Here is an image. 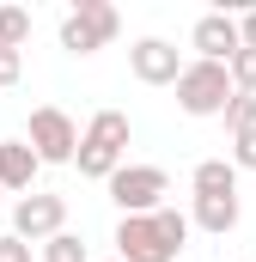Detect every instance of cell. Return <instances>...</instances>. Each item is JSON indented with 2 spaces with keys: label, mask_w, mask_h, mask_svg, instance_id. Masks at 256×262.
<instances>
[{
  "label": "cell",
  "mask_w": 256,
  "mask_h": 262,
  "mask_svg": "<svg viewBox=\"0 0 256 262\" xmlns=\"http://www.w3.org/2000/svg\"><path fill=\"white\" fill-rule=\"evenodd\" d=\"M232 98H238V85H232V67L226 61H201V55H195V61L183 67V79H177L183 116H226Z\"/></svg>",
  "instance_id": "cell-1"
},
{
  "label": "cell",
  "mask_w": 256,
  "mask_h": 262,
  "mask_svg": "<svg viewBox=\"0 0 256 262\" xmlns=\"http://www.w3.org/2000/svg\"><path fill=\"white\" fill-rule=\"evenodd\" d=\"M116 31H122V12L110 0H79L61 18V49L67 55H98L104 43H116Z\"/></svg>",
  "instance_id": "cell-2"
},
{
  "label": "cell",
  "mask_w": 256,
  "mask_h": 262,
  "mask_svg": "<svg viewBox=\"0 0 256 262\" xmlns=\"http://www.w3.org/2000/svg\"><path fill=\"white\" fill-rule=\"evenodd\" d=\"M79 140H86V134L73 128L67 110H55V104L31 110V152H37L43 165H73V159H79Z\"/></svg>",
  "instance_id": "cell-3"
},
{
  "label": "cell",
  "mask_w": 256,
  "mask_h": 262,
  "mask_svg": "<svg viewBox=\"0 0 256 262\" xmlns=\"http://www.w3.org/2000/svg\"><path fill=\"white\" fill-rule=\"evenodd\" d=\"M165 189H171V177L159 171V165H122L116 177H110V201L128 213H159L165 207Z\"/></svg>",
  "instance_id": "cell-4"
},
{
  "label": "cell",
  "mask_w": 256,
  "mask_h": 262,
  "mask_svg": "<svg viewBox=\"0 0 256 262\" xmlns=\"http://www.w3.org/2000/svg\"><path fill=\"white\" fill-rule=\"evenodd\" d=\"M116 262H177V244L159 232L153 213H128L116 226Z\"/></svg>",
  "instance_id": "cell-5"
},
{
  "label": "cell",
  "mask_w": 256,
  "mask_h": 262,
  "mask_svg": "<svg viewBox=\"0 0 256 262\" xmlns=\"http://www.w3.org/2000/svg\"><path fill=\"white\" fill-rule=\"evenodd\" d=\"M12 232H18L25 244H49L55 232H67V201L61 195H43V189L18 195V207H12Z\"/></svg>",
  "instance_id": "cell-6"
},
{
  "label": "cell",
  "mask_w": 256,
  "mask_h": 262,
  "mask_svg": "<svg viewBox=\"0 0 256 262\" xmlns=\"http://www.w3.org/2000/svg\"><path fill=\"white\" fill-rule=\"evenodd\" d=\"M128 67H134L140 85H177L189 61H177V43H165V37H140V43L128 49Z\"/></svg>",
  "instance_id": "cell-7"
},
{
  "label": "cell",
  "mask_w": 256,
  "mask_h": 262,
  "mask_svg": "<svg viewBox=\"0 0 256 262\" xmlns=\"http://www.w3.org/2000/svg\"><path fill=\"white\" fill-rule=\"evenodd\" d=\"M189 43L201 49V61H226V67H232V55L244 49V31H238V18H232V12H201Z\"/></svg>",
  "instance_id": "cell-8"
},
{
  "label": "cell",
  "mask_w": 256,
  "mask_h": 262,
  "mask_svg": "<svg viewBox=\"0 0 256 262\" xmlns=\"http://www.w3.org/2000/svg\"><path fill=\"white\" fill-rule=\"evenodd\" d=\"M37 171H43V159L31 152V140H0V189L25 195L37 183Z\"/></svg>",
  "instance_id": "cell-9"
},
{
  "label": "cell",
  "mask_w": 256,
  "mask_h": 262,
  "mask_svg": "<svg viewBox=\"0 0 256 262\" xmlns=\"http://www.w3.org/2000/svg\"><path fill=\"white\" fill-rule=\"evenodd\" d=\"M201 232H214V238H226L232 226H238V195H195V213H189Z\"/></svg>",
  "instance_id": "cell-10"
},
{
  "label": "cell",
  "mask_w": 256,
  "mask_h": 262,
  "mask_svg": "<svg viewBox=\"0 0 256 262\" xmlns=\"http://www.w3.org/2000/svg\"><path fill=\"white\" fill-rule=\"evenodd\" d=\"M195 195H238V165L232 159H201L195 165Z\"/></svg>",
  "instance_id": "cell-11"
},
{
  "label": "cell",
  "mask_w": 256,
  "mask_h": 262,
  "mask_svg": "<svg viewBox=\"0 0 256 262\" xmlns=\"http://www.w3.org/2000/svg\"><path fill=\"white\" fill-rule=\"evenodd\" d=\"M79 177H98V183H110L116 171H122V152L116 146H98V140H79Z\"/></svg>",
  "instance_id": "cell-12"
},
{
  "label": "cell",
  "mask_w": 256,
  "mask_h": 262,
  "mask_svg": "<svg viewBox=\"0 0 256 262\" xmlns=\"http://www.w3.org/2000/svg\"><path fill=\"white\" fill-rule=\"evenodd\" d=\"M128 116L122 110H98V116H92V122H86V140H98V146H116V152H122L128 146Z\"/></svg>",
  "instance_id": "cell-13"
},
{
  "label": "cell",
  "mask_w": 256,
  "mask_h": 262,
  "mask_svg": "<svg viewBox=\"0 0 256 262\" xmlns=\"http://www.w3.org/2000/svg\"><path fill=\"white\" fill-rule=\"evenodd\" d=\"M226 128H232V140L256 128V92H238V98L226 104Z\"/></svg>",
  "instance_id": "cell-14"
},
{
  "label": "cell",
  "mask_w": 256,
  "mask_h": 262,
  "mask_svg": "<svg viewBox=\"0 0 256 262\" xmlns=\"http://www.w3.org/2000/svg\"><path fill=\"white\" fill-rule=\"evenodd\" d=\"M25 37H31V12H25V6H0V43L18 49Z\"/></svg>",
  "instance_id": "cell-15"
},
{
  "label": "cell",
  "mask_w": 256,
  "mask_h": 262,
  "mask_svg": "<svg viewBox=\"0 0 256 262\" xmlns=\"http://www.w3.org/2000/svg\"><path fill=\"white\" fill-rule=\"evenodd\" d=\"M43 262H86V244H79L73 232H55V238L43 244Z\"/></svg>",
  "instance_id": "cell-16"
},
{
  "label": "cell",
  "mask_w": 256,
  "mask_h": 262,
  "mask_svg": "<svg viewBox=\"0 0 256 262\" xmlns=\"http://www.w3.org/2000/svg\"><path fill=\"white\" fill-rule=\"evenodd\" d=\"M153 220H159V232H165V238H171V244H177V250H183V244H189V213H177V207H159V213H153Z\"/></svg>",
  "instance_id": "cell-17"
},
{
  "label": "cell",
  "mask_w": 256,
  "mask_h": 262,
  "mask_svg": "<svg viewBox=\"0 0 256 262\" xmlns=\"http://www.w3.org/2000/svg\"><path fill=\"white\" fill-rule=\"evenodd\" d=\"M232 85L238 92H256V49H238L232 55Z\"/></svg>",
  "instance_id": "cell-18"
},
{
  "label": "cell",
  "mask_w": 256,
  "mask_h": 262,
  "mask_svg": "<svg viewBox=\"0 0 256 262\" xmlns=\"http://www.w3.org/2000/svg\"><path fill=\"white\" fill-rule=\"evenodd\" d=\"M232 165H238V171H256V128L232 140Z\"/></svg>",
  "instance_id": "cell-19"
},
{
  "label": "cell",
  "mask_w": 256,
  "mask_h": 262,
  "mask_svg": "<svg viewBox=\"0 0 256 262\" xmlns=\"http://www.w3.org/2000/svg\"><path fill=\"white\" fill-rule=\"evenodd\" d=\"M18 73H25V55L0 43V85H18Z\"/></svg>",
  "instance_id": "cell-20"
},
{
  "label": "cell",
  "mask_w": 256,
  "mask_h": 262,
  "mask_svg": "<svg viewBox=\"0 0 256 262\" xmlns=\"http://www.w3.org/2000/svg\"><path fill=\"white\" fill-rule=\"evenodd\" d=\"M0 262H31V244H25L18 232H6V238H0Z\"/></svg>",
  "instance_id": "cell-21"
},
{
  "label": "cell",
  "mask_w": 256,
  "mask_h": 262,
  "mask_svg": "<svg viewBox=\"0 0 256 262\" xmlns=\"http://www.w3.org/2000/svg\"><path fill=\"white\" fill-rule=\"evenodd\" d=\"M238 31H244V49H256V6L238 12Z\"/></svg>",
  "instance_id": "cell-22"
},
{
  "label": "cell",
  "mask_w": 256,
  "mask_h": 262,
  "mask_svg": "<svg viewBox=\"0 0 256 262\" xmlns=\"http://www.w3.org/2000/svg\"><path fill=\"white\" fill-rule=\"evenodd\" d=\"M0 195H6V189H0Z\"/></svg>",
  "instance_id": "cell-23"
}]
</instances>
